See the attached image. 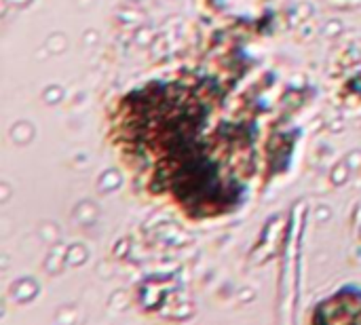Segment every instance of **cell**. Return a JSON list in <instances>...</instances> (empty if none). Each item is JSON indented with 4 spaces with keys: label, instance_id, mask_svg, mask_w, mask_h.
<instances>
[{
    "label": "cell",
    "instance_id": "obj_1",
    "mask_svg": "<svg viewBox=\"0 0 361 325\" xmlns=\"http://www.w3.org/2000/svg\"><path fill=\"white\" fill-rule=\"evenodd\" d=\"M311 325H361V288L345 286L317 302Z\"/></svg>",
    "mask_w": 361,
    "mask_h": 325
}]
</instances>
